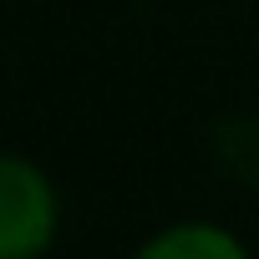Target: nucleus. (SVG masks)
<instances>
[{
	"label": "nucleus",
	"instance_id": "obj_2",
	"mask_svg": "<svg viewBox=\"0 0 259 259\" xmlns=\"http://www.w3.org/2000/svg\"><path fill=\"white\" fill-rule=\"evenodd\" d=\"M133 259H249V249L224 229V224H173L153 234Z\"/></svg>",
	"mask_w": 259,
	"mask_h": 259
},
{
	"label": "nucleus",
	"instance_id": "obj_1",
	"mask_svg": "<svg viewBox=\"0 0 259 259\" xmlns=\"http://www.w3.org/2000/svg\"><path fill=\"white\" fill-rule=\"evenodd\" d=\"M56 224L61 203L51 178L21 153H0V259H41Z\"/></svg>",
	"mask_w": 259,
	"mask_h": 259
}]
</instances>
